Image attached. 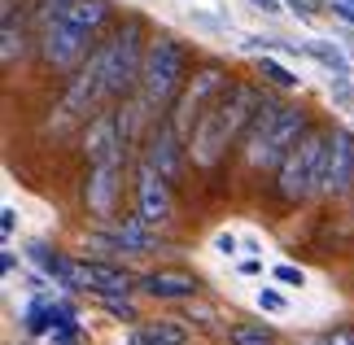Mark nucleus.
<instances>
[{"instance_id":"a211bd4d","label":"nucleus","mask_w":354,"mask_h":345,"mask_svg":"<svg viewBox=\"0 0 354 345\" xmlns=\"http://www.w3.org/2000/svg\"><path fill=\"white\" fill-rule=\"evenodd\" d=\"M31 258L39 262V271H44L53 284L71 288V262H75V258H66V254H57V250H48V245H31Z\"/></svg>"},{"instance_id":"9d476101","label":"nucleus","mask_w":354,"mask_h":345,"mask_svg":"<svg viewBox=\"0 0 354 345\" xmlns=\"http://www.w3.org/2000/svg\"><path fill=\"white\" fill-rule=\"evenodd\" d=\"M71 288H88L97 297H122L127 288H136L131 271L114 267V262H97V258H75L71 262Z\"/></svg>"},{"instance_id":"b1692460","label":"nucleus","mask_w":354,"mask_h":345,"mask_svg":"<svg viewBox=\"0 0 354 345\" xmlns=\"http://www.w3.org/2000/svg\"><path fill=\"white\" fill-rule=\"evenodd\" d=\"M324 345H354V328H350V324L333 328V333H328V341H324Z\"/></svg>"},{"instance_id":"dca6fc26","label":"nucleus","mask_w":354,"mask_h":345,"mask_svg":"<svg viewBox=\"0 0 354 345\" xmlns=\"http://www.w3.org/2000/svg\"><path fill=\"white\" fill-rule=\"evenodd\" d=\"M66 324H75V310L57 297H35L31 306H26V328H31L35 337L53 333V328H66Z\"/></svg>"},{"instance_id":"f8f14e48","label":"nucleus","mask_w":354,"mask_h":345,"mask_svg":"<svg viewBox=\"0 0 354 345\" xmlns=\"http://www.w3.org/2000/svg\"><path fill=\"white\" fill-rule=\"evenodd\" d=\"M354 188V136L328 131V158H324V197H346Z\"/></svg>"},{"instance_id":"0eeeda50","label":"nucleus","mask_w":354,"mask_h":345,"mask_svg":"<svg viewBox=\"0 0 354 345\" xmlns=\"http://www.w3.org/2000/svg\"><path fill=\"white\" fill-rule=\"evenodd\" d=\"M223 88H227V75L223 71H201V75H193V84H184V92L175 96V105L167 109V122L188 140L193 127L201 122V114L214 105V96H219Z\"/></svg>"},{"instance_id":"5701e85b","label":"nucleus","mask_w":354,"mask_h":345,"mask_svg":"<svg viewBox=\"0 0 354 345\" xmlns=\"http://www.w3.org/2000/svg\"><path fill=\"white\" fill-rule=\"evenodd\" d=\"M44 345H79L75 324H66V328H53V333H44Z\"/></svg>"},{"instance_id":"bb28decb","label":"nucleus","mask_w":354,"mask_h":345,"mask_svg":"<svg viewBox=\"0 0 354 345\" xmlns=\"http://www.w3.org/2000/svg\"><path fill=\"white\" fill-rule=\"evenodd\" d=\"M0 232H5V236L13 232V210H0Z\"/></svg>"},{"instance_id":"423d86ee","label":"nucleus","mask_w":354,"mask_h":345,"mask_svg":"<svg viewBox=\"0 0 354 345\" xmlns=\"http://www.w3.org/2000/svg\"><path fill=\"white\" fill-rule=\"evenodd\" d=\"M39 53L53 71H79L92 57V35L66 18H44L39 22Z\"/></svg>"},{"instance_id":"1a4fd4ad","label":"nucleus","mask_w":354,"mask_h":345,"mask_svg":"<svg viewBox=\"0 0 354 345\" xmlns=\"http://www.w3.org/2000/svg\"><path fill=\"white\" fill-rule=\"evenodd\" d=\"M175 210V192H171V179L158 175L149 162H140L136 171V218L149 227H162Z\"/></svg>"},{"instance_id":"cd10ccee","label":"nucleus","mask_w":354,"mask_h":345,"mask_svg":"<svg viewBox=\"0 0 354 345\" xmlns=\"http://www.w3.org/2000/svg\"><path fill=\"white\" fill-rule=\"evenodd\" d=\"M333 9H337V13H346V18L354 22V0H337V5H333Z\"/></svg>"},{"instance_id":"ddd939ff","label":"nucleus","mask_w":354,"mask_h":345,"mask_svg":"<svg viewBox=\"0 0 354 345\" xmlns=\"http://www.w3.org/2000/svg\"><path fill=\"white\" fill-rule=\"evenodd\" d=\"M118 192H122V162H101V167H92L88 188H84L92 214H97V218H110L114 205H118Z\"/></svg>"},{"instance_id":"c85d7f7f","label":"nucleus","mask_w":354,"mask_h":345,"mask_svg":"<svg viewBox=\"0 0 354 345\" xmlns=\"http://www.w3.org/2000/svg\"><path fill=\"white\" fill-rule=\"evenodd\" d=\"M254 5H258V9H267V13H276V9H280V0H254Z\"/></svg>"},{"instance_id":"f257e3e1","label":"nucleus","mask_w":354,"mask_h":345,"mask_svg":"<svg viewBox=\"0 0 354 345\" xmlns=\"http://www.w3.org/2000/svg\"><path fill=\"white\" fill-rule=\"evenodd\" d=\"M263 101L267 96L254 84H227L219 96H214V105L201 114L193 136H188V158H193L197 167H206V171L219 167V158L250 131V122H254Z\"/></svg>"},{"instance_id":"39448f33","label":"nucleus","mask_w":354,"mask_h":345,"mask_svg":"<svg viewBox=\"0 0 354 345\" xmlns=\"http://www.w3.org/2000/svg\"><path fill=\"white\" fill-rule=\"evenodd\" d=\"M145 53H149V44H145V31H140V22H136V18H127L110 39H105V44H97V57L105 66L110 96H127L131 88H140Z\"/></svg>"},{"instance_id":"6e6552de","label":"nucleus","mask_w":354,"mask_h":345,"mask_svg":"<svg viewBox=\"0 0 354 345\" xmlns=\"http://www.w3.org/2000/svg\"><path fill=\"white\" fill-rule=\"evenodd\" d=\"M127 122H122V109H101L97 118L84 122V158L92 167L101 162H122V149H127Z\"/></svg>"},{"instance_id":"2eb2a0df","label":"nucleus","mask_w":354,"mask_h":345,"mask_svg":"<svg viewBox=\"0 0 354 345\" xmlns=\"http://www.w3.org/2000/svg\"><path fill=\"white\" fill-rule=\"evenodd\" d=\"M140 288L149 297H162V301H180V297H193L197 293V275L188 271H149Z\"/></svg>"},{"instance_id":"4468645a","label":"nucleus","mask_w":354,"mask_h":345,"mask_svg":"<svg viewBox=\"0 0 354 345\" xmlns=\"http://www.w3.org/2000/svg\"><path fill=\"white\" fill-rule=\"evenodd\" d=\"M92 245H105L110 254H149L153 250V227L140 223V218H127V223H114L105 236H92Z\"/></svg>"},{"instance_id":"9b49d317","label":"nucleus","mask_w":354,"mask_h":345,"mask_svg":"<svg viewBox=\"0 0 354 345\" xmlns=\"http://www.w3.org/2000/svg\"><path fill=\"white\" fill-rule=\"evenodd\" d=\"M184 153H188V140L171 127V122H158V127L149 131V140H145V162H149L158 175H167L171 184H175V179H180V171H184Z\"/></svg>"},{"instance_id":"f03ea898","label":"nucleus","mask_w":354,"mask_h":345,"mask_svg":"<svg viewBox=\"0 0 354 345\" xmlns=\"http://www.w3.org/2000/svg\"><path fill=\"white\" fill-rule=\"evenodd\" d=\"M306 114L302 109H293V105H280V101H263L258 105V114L250 122V131L241 136V144H245V162L250 167H280L284 153L306 136Z\"/></svg>"},{"instance_id":"20e7f679","label":"nucleus","mask_w":354,"mask_h":345,"mask_svg":"<svg viewBox=\"0 0 354 345\" xmlns=\"http://www.w3.org/2000/svg\"><path fill=\"white\" fill-rule=\"evenodd\" d=\"M188 84V53L175 44L171 35H158L149 39V53H145V71H140V105L145 109H171L175 96L184 92Z\"/></svg>"},{"instance_id":"f3484780","label":"nucleus","mask_w":354,"mask_h":345,"mask_svg":"<svg viewBox=\"0 0 354 345\" xmlns=\"http://www.w3.org/2000/svg\"><path fill=\"white\" fill-rule=\"evenodd\" d=\"M53 18H66L75 26H84L88 35H97L105 22H110V0H66V5L53 13Z\"/></svg>"},{"instance_id":"4be33fe9","label":"nucleus","mask_w":354,"mask_h":345,"mask_svg":"<svg viewBox=\"0 0 354 345\" xmlns=\"http://www.w3.org/2000/svg\"><path fill=\"white\" fill-rule=\"evenodd\" d=\"M263 75H267L276 88H297V75H289L280 62H263Z\"/></svg>"},{"instance_id":"aec40b11","label":"nucleus","mask_w":354,"mask_h":345,"mask_svg":"<svg viewBox=\"0 0 354 345\" xmlns=\"http://www.w3.org/2000/svg\"><path fill=\"white\" fill-rule=\"evenodd\" d=\"M0 35H5V44H0V62L5 66H13L22 57V26H13V13H5V18H0Z\"/></svg>"},{"instance_id":"393cba45","label":"nucleus","mask_w":354,"mask_h":345,"mask_svg":"<svg viewBox=\"0 0 354 345\" xmlns=\"http://www.w3.org/2000/svg\"><path fill=\"white\" fill-rule=\"evenodd\" d=\"M258 306H263V310H284V297L271 293V288H263V293H258Z\"/></svg>"},{"instance_id":"a878e982","label":"nucleus","mask_w":354,"mask_h":345,"mask_svg":"<svg viewBox=\"0 0 354 345\" xmlns=\"http://www.w3.org/2000/svg\"><path fill=\"white\" fill-rule=\"evenodd\" d=\"M276 280H284V284H302V271H293V267H276Z\"/></svg>"},{"instance_id":"6ab92c4d","label":"nucleus","mask_w":354,"mask_h":345,"mask_svg":"<svg viewBox=\"0 0 354 345\" xmlns=\"http://www.w3.org/2000/svg\"><path fill=\"white\" fill-rule=\"evenodd\" d=\"M136 345H188V333L171 319H153V324H140Z\"/></svg>"},{"instance_id":"7ed1b4c3","label":"nucleus","mask_w":354,"mask_h":345,"mask_svg":"<svg viewBox=\"0 0 354 345\" xmlns=\"http://www.w3.org/2000/svg\"><path fill=\"white\" fill-rule=\"evenodd\" d=\"M324 158H328V131L306 127V136L284 153V162L276 167V197L289 201V205L310 201L324 188Z\"/></svg>"},{"instance_id":"412c9836","label":"nucleus","mask_w":354,"mask_h":345,"mask_svg":"<svg viewBox=\"0 0 354 345\" xmlns=\"http://www.w3.org/2000/svg\"><path fill=\"white\" fill-rule=\"evenodd\" d=\"M227 341L232 345H271L276 337H271V328H263V324H236L232 333H227Z\"/></svg>"}]
</instances>
